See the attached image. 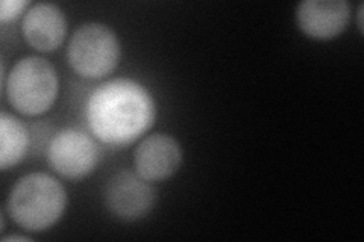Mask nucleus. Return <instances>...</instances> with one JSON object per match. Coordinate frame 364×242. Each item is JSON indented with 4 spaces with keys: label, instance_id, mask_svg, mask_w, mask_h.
Here are the masks:
<instances>
[{
    "label": "nucleus",
    "instance_id": "1",
    "mask_svg": "<svg viewBox=\"0 0 364 242\" xmlns=\"http://www.w3.org/2000/svg\"><path fill=\"white\" fill-rule=\"evenodd\" d=\"M85 115L91 132L102 143L127 145L151 129L156 109L143 85L131 79H114L93 91Z\"/></svg>",
    "mask_w": 364,
    "mask_h": 242
},
{
    "label": "nucleus",
    "instance_id": "2",
    "mask_svg": "<svg viewBox=\"0 0 364 242\" xmlns=\"http://www.w3.org/2000/svg\"><path fill=\"white\" fill-rule=\"evenodd\" d=\"M67 194L55 177L44 172H32L11 189L6 209L9 216L31 232L52 227L64 214Z\"/></svg>",
    "mask_w": 364,
    "mask_h": 242
},
{
    "label": "nucleus",
    "instance_id": "3",
    "mask_svg": "<svg viewBox=\"0 0 364 242\" xmlns=\"http://www.w3.org/2000/svg\"><path fill=\"white\" fill-rule=\"evenodd\" d=\"M5 88L14 109L25 115H40L53 105L58 94V76L49 61L28 56L11 70Z\"/></svg>",
    "mask_w": 364,
    "mask_h": 242
},
{
    "label": "nucleus",
    "instance_id": "4",
    "mask_svg": "<svg viewBox=\"0 0 364 242\" xmlns=\"http://www.w3.org/2000/svg\"><path fill=\"white\" fill-rule=\"evenodd\" d=\"M119 56L120 44L116 33L102 23H87L77 28L67 49L73 70L90 79L109 75L116 68Z\"/></svg>",
    "mask_w": 364,
    "mask_h": 242
},
{
    "label": "nucleus",
    "instance_id": "5",
    "mask_svg": "<svg viewBox=\"0 0 364 242\" xmlns=\"http://www.w3.org/2000/svg\"><path fill=\"white\" fill-rule=\"evenodd\" d=\"M49 163L67 179L88 176L99 163V150L91 138L76 129L56 133L49 144Z\"/></svg>",
    "mask_w": 364,
    "mask_h": 242
},
{
    "label": "nucleus",
    "instance_id": "6",
    "mask_svg": "<svg viewBox=\"0 0 364 242\" xmlns=\"http://www.w3.org/2000/svg\"><path fill=\"white\" fill-rule=\"evenodd\" d=\"M155 192L140 175L120 171L114 175L105 187V204L122 220H139L152 209Z\"/></svg>",
    "mask_w": 364,
    "mask_h": 242
},
{
    "label": "nucleus",
    "instance_id": "7",
    "mask_svg": "<svg viewBox=\"0 0 364 242\" xmlns=\"http://www.w3.org/2000/svg\"><path fill=\"white\" fill-rule=\"evenodd\" d=\"M182 163V150L175 138L164 133L146 136L136 145L134 165L136 175L147 182L164 180L175 175Z\"/></svg>",
    "mask_w": 364,
    "mask_h": 242
},
{
    "label": "nucleus",
    "instance_id": "8",
    "mask_svg": "<svg viewBox=\"0 0 364 242\" xmlns=\"http://www.w3.org/2000/svg\"><path fill=\"white\" fill-rule=\"evenodd\" d=\"M350 17L345 0H304L296 9V20L306 35L331 40L343 32Z\"/></svg>",
    "mask_w": 364,
    "mask_h": 242
},
{
    "label": "nucleus",
    "instance_id": "9",
    "mask_svg": "<svg viewBox=\"0 0 364 242\" xmlns=\"http://www.w3.org/2000/svg\"><path fill=\"white\" fill-rule=\"evenodd\" d=\"M67 32V20L63 11L53 4L32 5L23 18V35L38 50H55Z\"/></svg>",
    "mask_w": 364,
    "mask_h": 242
},
{
    "label": "nucleus",
    "instance_id": "10",
    "mask_svg": "<svg viewBox=\"0 0 364 242\" xmlns=\"http://www.w3.org/2000/svg\"><path fill=\"white\" fill-rule=\"evenodd\" d=\"M29 144L28 131L13 115L2 112L0 115V167L17 165L25 158Z\"/></svg>",
    "mask_w": 364,
    "mask_h": 242
},
{
    "label": "nucleus",
    "instance_id": "11",
    "mask_svg": "<svg viewBox=\"0 0 364 242\" xmlns=\"http://www.w3.org/2000/svg\"><path fill=\"white\" fill-rule=\"evenodd\" d=\"M29 6L28 0H4L0 4V20L8 21L18 17Z\"/></svg>",
    "mask_w": 364,
    "mask_h": 242
},
{
    "label": "nucleus",
    "instance_id": "12",
    "mask_svg": "<svg viewBox=\"0 0 364 242\" xmlns=\"http://www.w3.org/2000/svg\"><path fill=\"white\" fill-rule=\"evenodd\" d=\"M4 241H5V242H8V241H29V238H26V236H17V235H13V236H5V238H4Z\"/></svg>",
    "mask_w": 364,
    "mask_h": 242
},
{
    "label": "nucleus",
    "instance_id": "13",
    "mask_svg": "<svg viewBox=\"0 0 364 242\" xmlns=\"http://www.w3.org/2000/svg\"><path fill=\"white\" fill-rule=\"evenodd\" d=\"M363 5H360L358 6V28H360V31H363Z\"/></svg>",
    "mask_w": 364,
    "mask_h": 242
}]
</instances>
